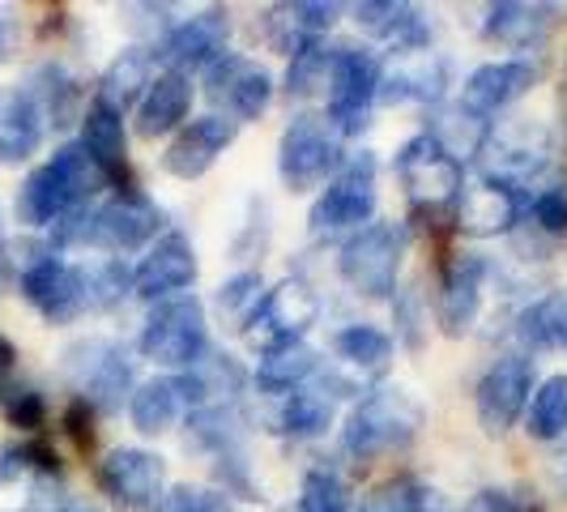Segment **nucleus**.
<instances>
[{
	"instance_id": "nucleus-51",
	"label": "nucleus",
	"mask_w": 567,
	"mask_h": 512,
	"mask_svg": "<svg viewBox=\"0 0 567 512\" xmlns=\"http://www.w3.org/2000/svg\"><path fill=\"white\" fill-rule=\"evenodd\" d=\"M564 487H567V457H564Z\"/></svg>"
},
{
	"instance_id": "nucleus-21",
	"label": "nucleus",
	"mask_w": 567,
	"mask_h": 512,
	"mask_svg": "<svg viewBox=\"0 0 567 512\" xmlns=\"http://www.w3.org/2000/svg\"><path fill=\"white\" fill-rule=\"evenodd\" d=\"M449 85V60L423 52H401L389 64H380V103H435Z\"/></svg>"
},
{
	"instance_id": "nucleus-2",
	"label": "nucleus",
	"mask_w": 567,
	"mask_h": 512,
	"mask_svg": "<svg viewBox=\"0 0 567 512\" xmlns=\"http://www.w3.org/2000/svg\"><path fill=\"white\" fill-rule=\"evenodd\" d=\"M423 427V406L410 389H371L368 398L354 401V410L346 414V427H341V449L359 461L380 453H393V449H405Z\"/></svg>"
},
{
	"instance_id": "nucleus-50",
	"label": "nucleus",
	"mask_w": 567,
	"mask_h": 512,
	"mask_svg": "<svg viewBox=\"0 0 567 512\" xmlns=\"http://www.w3.org/2000/svg\"><path fill=\"white\" fill-rule=\"evenodd\" d=\"M64 512H99V509H90V504H73V500H69V504H64Z\"/></svg>"
},
{
	"instance_id": "nucleus-6",
	"label": "nucleus",
	"mask_w": 567,
	"mask_h": 512,
	"mask_svg": "<svg viewBox=\"0 0 567 512\" xmlns=\"http://www.w3.org/2000/svg\"><path fill=\"white\" fill-rule=\"evenodd\" d=\"M346 154H341V137L329 129V120L320 115H295L282 129L278 142V175L290 193H308V188H324L341 171Z\"/></svg>"
},
{
	"instance_id": "nucleus-27",
	"label": "nucleus",
	"mask_w": 567,
	"mask_h": 512,
	"mask_svg": "<svg viewBox=\"0 0 567 512\" xmlns=\"http://www.w3.org/2000/svg\"><path fill=\"white\" fill-rule=\"evenodd\" d=\"M82 150L103 167V175L112 180V188L124 193V115L107 107L103 99H90V107L82 112Z\"/></svg>"
},
{
	"instance_id": "nucleus-26",
	"label": "nucleus",
	"mask_w": 567,
	"mask_h": 512,
	"mask_svg": "<svg viewBox=\"0 0 567 512\" xmlns=\"http://www.w3.org/2000/svg\"><path fill=\"white\" fill-rule=\"evenodd\" d=\"M43 112L34 107L22 85L0 90V163H27L30 154L43 145Z\"/></svg>"
},
{
	"instance_id": "nucleus-24",
	"label": "nucleus",
	"mask_w": 567,
	"mask_h": 512,
	"mask_svg": "<svg viewBox=\"0 0 567 512\" xmlns=\"http://www.w3.org/2000/svg\"><path fill=\"white\" fill-rule=\"evenodd\" d=\"M354 22H359V30H368L375 43H384L393 57L431 48V27H426L423 9H414V4L363 0V4H354Z\"/></svg>"
},
{
	"instance_id": "nucleus-12",
	"label": "nucleus",
	"mask_w": 567,
	"mask_h": 512,
	"mask_svg": "<svg viewBox=\"0 0 567 512\" xmlns=\"http://www.w3.org/2000/svg\"><path fill=\"white\" fill-rule=\"evenodd\" d=\"M99 487L120 512H154L167 495V465L150 449H112L99 461Z\"/></svg>"
},
{
	"instance_id": "nucleus-5",
	"label": "nucleus",
	"mask_w": 567,
	"mask_h": 512,
	"mask_svg": "<svg viewBox=\"0 0 567 512\" xmlns=\"http://www.w3.org/2000/svg\"><path fill=\"white\" fill-rule=\"evenodd\" d=\"M142 355L154 359L158 368L184 371L193 368L200 355L209 350V320H205V304L197 295H171L158 299L142 325Z\"/></svg>"
},
{
	"instance_id": "nucleus-47",
	"label": "nucleus",
	"mask_w": 567,
	"mask_h": 512,
	"mask_svg": "<svg viewBox=\"0 0 567 512\" xmlns=\"http://www.w3.org/2000/svg\"><path fill=\"white\" fill-rule=\"evenodd\" d=\"M423 290L419 286H405L398 295V325H401V338L405 346H419L423 341Z\"/></svg>"
},
{
	"instance_id": "nucleus-11",
	"label": "nucleus",
	"mask_w": 567,
	"mask_h": 512,
	"mask_svg": "<svg viewBox=\"0 0 567 512\" xmlns=\"http://www.w3.org/2000/svg\"><path fill=\"white\" fill-rule=\"evenodd\" d=\"M320 316V299L303 278H282L278 286L265 290L260 308L252 313V320L244 325V334L252 341L260 355L290 346V341H303V334L316 325Z\"/></svg>"
},
{
	"instance_id": "nucleus-22",
	"label": "nucleus",
	"mask_w": 567,
	"mask_h": 512,
	"mask_svg": "<svg viewBox=\"0 0 567 512\" xmlns=\"http://www.w3.org/2000/svg\"><path fill=\"white\" fill-rule=\"evenodd\" d=\"M179 401L197 414V410H214V406H235V398L244 393L248 385V371L239 368L235 355H218V350H205L193 368L175 371L171 376Z\"/></svg>"
},
{
	"instance_id": "nucleus-34",
	"label": "nucleus",
	"mask_w": 567,
	"mask_h": 512,
	"mask_svg": "<svg viewBox=\"0 0 567 512\" xmlns=\"http://www.w3.org/2000/svg\"><path fill=\"white\" fill-rule=\"evenodd\" d=\"M27 90L34 99V107L43 112V124H69L73 120V107H78V82L60 69V64H39L27 78Z\"/></svg>"
},
{
	"instance_id": "nucleus-42",
	"label": "nucleus",
	"mask_w": 567,
	"mask_h": 512,
	"mask_svg": "<svg viewBox=\"0 0 567 512\" xmlns=\"http://www.w3.org/2000/svg\"><path fill=\"white\" fill-rule=\"evenodd\" d=\"M299 512H350V487L338 470L316 465L299 487Z\"/></svg>"
},
{
	"instance_id": "nucleus-14",
	"label": "nucleus",
	"mask_w": 567,
	"mask_h": 512,
	"mask_svg": "<svg viewBox=\"0 0 567 512\" xmlns=\"http://www.w3.org/2000/svg\"><path fill=\"white\" fill-rule=\"evenodd\" d=\"M227 34L230 22L223 9H205L197 18L175 22L171 34L154 48V60H163L175 73H209L218 60L227 57Z\"/></svg>"
},
{
	"instance_id": "nucleus-28",
	"label": "nucleus",
	"mask_w": 567,
	"mask_h": 512,
	"mask_svg": "<svg viewBox=\"0 0 567 512\" xmlns=\"http://www.w3.org/2000/svg\"><path fill=\"white\" fill-rule=\"evenodd\" d=\"M333 410H338V393L329 389V380L324 385H303V389H295V393H286L278 398V414H274V431H282L290 440H316V436H324L329 427H333Z\"/></svg>"
},
{
	"instance_id": "nucleus-8",
	"label": "nucleus",
	"mask_w": 567,
	"mask_h": 512,
	"mask_svg": "<svg viewBox=\"0 0 567 512\" xmlns=\"http://www.w3.org/2000/svg\"><path fill=\"white\" fill-rule=\"evenodd\" d=\"M380 99V60L368 48L341 43L333 78L324 90V120L338 137H359L371 124V103Z\"/></svg>"
},
{
	"instance_id": "nucleus-17",
	"label": "nucleus",
	"mask_w": 567,
	"mask_h": 512,
	"mask_svg": "<svg viewBox=\"0 0 567 512\" xmlns=\"http://www.w3.org/2000/svg\"><path fill=\"white\" fill-rule=\"evenodd\" d=\"M205 85H209V99L218 107H227V115L235 124L239 120H260V112L274 99V78L256 60L235 57V52H227V57L205 73Z\"/></svg>"
},
{
	"instance_id": "nucleus-37",
	"label": "nucleus",
	"mask_w": 567,
	"mask_h": 512,
	"mask_svg": "<svg viewBox=\"0 0 567 512\" xmlns=\"http://www.w3.org/2000/svg\"><path fill=\"white\" fill-rule=\"evenodd\" d=\"M82 278H85V308L90 313H112V308H120L133 295V269L120 256H99V260L82 265Z\"/></svg>"
},
{
	"instance_id": "nucleus-33",
	"label": "nucleus",
	"mask_w": 567,
	"mask_h": 512,
	"mask_svg": "<svg viewBox=\"0 0 567 512\" xmlns=\"http://www.w3.org/2000/svg\"><path fill=\"white\" fill-rule=\"evenodd\" d=\"M179 410H184V401H179V389H175L171 376L145 380V385L133 389V398H128V419H133V427L142 436H163V431H171V423L179 419Z\"/></svg>"
},
{
	"instance_id": "nucleus-41",
	"label": "nucleus",
	"mask_w": 567,
	"mask_h": 512,
	"mask_svg": "<svg viewBox=\"0 0 567 512\" xmlns=\"http://www.w3.org/2000/svg\"><path fill=\"white\" fill-rule=\"evenodd\" d=\"M22 474H30V479H56L60 474L56 449L48 440H39V436H27L18 444H4L0 449V483L22 479Z\"/></svg>"
},
{
	"instance_id": "nucleus-39",
	"label": "nucleus",
	"mask_w": 567,
	"mask_h": 512,
	"mask_svg": "<svg viewBox=\"0 0 567 512\" xmlns=\"http://www.w3.org/2000/svg\"><path fill=\"white\" fill-rule=\"evenodd\" d=\"M529 436L564 440L567 436V376H546L529 398Z\"/></svg>"
},
{
	"instance_id": "nucleus-46",
	"label": "nucleus",
	"mask_w": 567,
	"mask_h": 512,
	"mask_svg": "<svg viewBox=\"0 0 567 512\" xmlns=\"http://www.w3.org/2000/svg\"><path fill=\"white\" fill-rule=\"evenodd\" d=\"M465 512H542L529 495H520V491H499V487H486V491H478L470 504H465Z\"/></svg>"
},
{
	"instance_id": "nucleus-49",
	"label": "nucleus",
	"mask_w": 567,
	"mask_h": 512,
	"mask_svg": "<svg viewBox=\"0 0 567 512\" xmlns=\"http://www.w3.org/2000/svg\"><path fill=\"white\" fill-rule=\"evenodd\" d=\"M64 431L73 436L78 449H90V440H94V410H90L85 401L73 398V406L64 410Z\"/></svg>"
},
{
	"instance_id": "nucleus-1",
	"label": "nucleus",
	"mask_w": 567,
	"mask_h": 512,
	"mask_svg": "<svg viewBox=\"0 0 567 512\" xmlns=\"http://www.w3.org/2000/svg\"><path fill=\"white\" fill-rule=\"evenodd\" d=\"M107 184L112 180L85 154L82 142H64L43 167H34L22 180V188H18V223H27L34 231H52L73 209H90Z\"/></svg>"
},
{
	"instance_id": "nucleus-30",
	"label": "nucleus",
	"mask_w": 567,
	"mask_h": 512,
	"mask_svg": "<svg viewBox=\"0 0 567 512\" xmlns=\"http://www.w3.org/2000/svg\"><path fill=\"white\" fill-rule=\"evenodd\" d=\"M316 376H320V355H316L308 341H290V346H278V350L260 355V363H256V389L265 398H286V393L303 389Z\"/></svg>"
},
{
	"instance_id": "nucleus-16",
	"label": "nucleus",
	"mask_w": 567,
	"mask_h": 512,
	"mask_svg": "<svg viewBox=\"0 0 567 512\" xmlns=\"http://www.w3.org/2000/svg\"><path fill=\"white\" fill-rule=\"evenodd\" d=\"M193 283H197V248L184 231H167L133 269V295H142L150 304L184 295Z\"/></svg>"
},
{
	"instance_id": "nucleus-13",
	"label": "nucleus",
	"mask_w": 567,
	"mask_h": 512,
	"mask_svg": "<svg viewBox=\"0 0 567 512\" xmlns=\"http://www.w3.org/2000/svg\"><path fill=\"white\" fill-rule=\"evenodd\" d=\"M529 398H534V359L529 355L495 359L478 380V423L486 436L512 431V423L529 410Z\"/></svg>"
},
{
	"instance_id": "nucleus-36",
	"label": "nucleus",
	"mask_w": 567,
	"mask_h": 512,
	"mask_svg": "<svg viewBox=\"0 0 567 512\" xmlns=\"http://www.w3.org/2000/svg\"><path fill=\"white\" fill-rule=\"evenodd\" d=\"M564 325H567V290H550L534 299L520 320H516V338L525 341L529 350H550L564 346Z\"/></svg>"
},
{
	"instance_id": "nucleus-40",
	"label": "nucleus",
	"mask_w": 567,
	"mask_h": 512,
	"mask_svg": "<svg viewBox=\"0 0 567 512\" xmlns=\"http://www.w3.org/2000/svg\"><path fill=\"white\" fill-rule=\"evenodd\" d=\"M333 60H338V48H324V39L295 52L290 57V69H286V94L290 99H312V94H324L329 90V78H333Z\"/></svg>"
},
{
	"instance_id": "nucleus-19",
	"label": "nucleus",
	"mask_w": 567,
	"mask_h": 512,
	"mask_svg": "<svg viewBox=\"0 0 567 512\" xmlns=\"http://www.w3.org/2000/svg\"><path fill=\"white\" fill-rule=\"evenodd\" d=\"M239 124L223 112H209L188 120L175 137H171L167 154H163V167L175 175V180H197L205 171L218 163V154H227V145L235 142Z\"/></svg>"
},
{
	"instance_id": "nucleus-53",
	"label": "nucleus",
	"mask_w": 567,
	"mask_h": 512,
	"mask_svg": "<svg viewBox=\"0 0 567 512\" xmlns=\"http://www.w3.org/2000/svg\"><path fill=\"white\" fill-rule=\"evenodd\" d=\"M564 346H567V325H564Z\"/></svg>"
},
{
	"instance_id": "nucleus-38",
	"label": "nucleus",
	"mask_w": 567,
	"mask_h": 512,
	"mask_svg": "<svg viewBox=\"0 0 567 512\" xmlns=\"http://www.w3.org/2000/svg\"><path fill=\"white\" fill-rule=\"evenodd\" d=\"M0 414L18 427V431L34 436L39 427L48 423V398L30 385L22 371L13 368V371H4V376H0Z\"/></svg>"
},
{
	"instance_id": "nucleus-23",
	"label": "nucleus",
	"mask_w": 567,
	"mask_h": 512,
	"mask_svg": "<svg viewBox=\"0 0 567 512\" xmlns=\"http://www.w3.org/2000/svg\"><path fill=\"white\" fill-rule=\"evenodd\" d=\"M265 39H269V48H278L286 57H295V52H303V48H312L320 43L333 22H338V4H324V0H286V4H274V9H265Z\"/></svg>"
},
{
	"instance_id": "nucleus-18",
	"label": "nucleus",
	"mask_w": 567,
	"mask_h": 512,
	"mask_svg": "<svg viewBox=\"0 0 567 512\" xmlns=\"http://www.w3.org/2000/svg\"><path fill=\"white\" fill-rule=\"evenodd\" d=\"M453 214H456V231H465L474 239H491V235H508L520 223L525 197H520V188L483 175V180H474V184L461 188Z\"/></svg>"
},
{
	"instance_id": "nucleus-15",
	"label": "nucleus",
	"mask_w": 567,
	"mask_h": 512,
	"mask_svg": "<svg viewBox=\"0 0 567 512\" xmlns=\"http://www.w3.org/2000/svg\"><path fill=\"white\" fill-rule=\"evenodd\" d=\"M491 274V260L483 253H461L444 269V283L435 295V320L449 338H465L483 313V286Z\"/></svg>"
},
{
	"instance_id": "nucleus-10",
	"label": "nucleus",
	"mask_w": 567,
	"mask_h": 512,
	"mask_svg": "<svg viewBox=\"0 0 567 512\" xmlns=\"http://www.w3.org/2000/svg\"><path fill=\"white\" fill-rule=\"evenodd\" d=\"M341 283L354 295L368 299H389L398 290L401 274V235L389 223H368L363 231H354L338 253Z\"/></svg>"
},
{
	"instance_id": "nucleus-29",
	"label": "nucleus",
	"mask_w": 567,
	"mask_h": 512,
	"mask_svg": "<svg viewBox=\"0 0 567 512\" xmlns=\"http://www.w3.org/2000/svg\"><path fill=\"white\" fill-rule=\"evenodd\" d=\"M154 52L150 48H124L120 57L103 69V78H99V90H94V99H103L107 107H115V112L124 115L128 107H137L145 99V90H150V82H154Z\"/></svg>"
},
{
	"instance_id": "nucleus-32",
	"label": "nucleus",
	"mask_w": 567,
	"mask_h": 512,
	"mask_svg": "<svg viewBox=\"0 0 567 512\" xmlns=\"http://www.w3.org/2000/svg\"><path fill=\"white\" fill-rule=\"evenodd\" d=\"M550 30V9L546 4H520V0H499L486 9L483 34L504 48H529Z\"/></svg>"
},
{
	"instance_id": "nucleus-9",
	"label": "nucleus",
	"mask_w": 567,
	"mask_h": 512,
	"mask_svg": "<svg viewBox=\"0 0 567 512\" xmlns=\"http://www.w3.org/2000/svg\"><path fill=\"white\" fill-rule=\"evenodd\" d=\"M371 214H375V154L359 150L346 154L341 171L320 188L308 223L316 235H338V231H363Z\"/></svg>"
},
{
	"instance_id": "nucleus-20",
	"label": "nucleus",
	"mask_w": 567,
	"mask_h": 512,
	"mask_svg": "<svg viewBox=\"0 0 567 512\" xmlns=\"http://www.w3.org/2000/svg\"><path fill=\"white\" fill-rule=\"evenodd\" d=\"M538 82V64L525 57H504L478 64L465 85H461V107L474 115H495L504 112L508 103H516L520 94H529V85Z\"/></svg>"
},
{
	"instance_id": "nucleus-25",
	"label": "nucleus",
	"mask_w": 567,
	"mask_h": 512,
	"mask_svg": "<svg viewBox=\"0 0 567 512\" xmlns=\"http://www.w3.org/2000/svg\"><path fill=\"white\" fill-rule=\"evenodd\" d=\"M188 112H193V78L175 73V69H158L145 99L137 103V133L163 137L171 129H184Z\"/></svg>"
},
{
	"instance_id": "nucleus-44",
	"label": "nucleus",
	"mask_w": 567,
	"mask_h": 512,
	"mask_svg": "<svg viewBox=\"0 0 567 512\" xmlns=\"http://www.w3.org/2000/svg\"><path fill=\"white\" fill-rule=\"evenodd\" d=\"M260 299H265V283H260V274H252V269H244V274H235V278H227V283L218 286V313L227 316V320H235L239 329L252 320Z\"/></svg>"
},
{
	"instance_id": "nucleus-48",
	"label": "nucleus",
	"mask_w": 567,
	"mask_h": 512,
	"mask_svg": "<svg viewBox=\"0 0 567 512\" xmlns=\"http://www.w3.org/2000/svg\"><path fill=\"white\" fill-rule=\"evenodd\" d=\"M154 512H209V491H197V487L188 483L171 487Z\"/></svg>"
},
{
	"instance_id": "nucleus-31",
	"label": "nucleus",
	"mask_w": 567,
	"mask_h": 512,
	"mask_svg": "<svg viewBox=\"0 0 567 512\" xmlns=\"http://www.w3.org/2000/svg\"><path fill=\"white\" fill-rule=\"evenodd\" d=\"M423 133H431L435 142L444 145V154H449V158H456V163H465V158L483 154L486 142H491V124H486L483 115L465 112L461 103L435 107V112H431V120H426Z\"/></svg>"
},
{
	"instance_id": "nucleus-54",
	"label": "nucleus",
	"mask_w": 567,
	"mask_h": 512,
	"mask_svg": "<svg viewBox=\"0 0 567 512\" xmlns=\"http://www.w3.org/2000/svg\"><path fill=\"white\" fill-rule=\"evenodd\" d=\"M18 512H34V509H30V504H27V509H18Z\"/></svg>"
},
{
	"instance_id": "nucleus-7",
	"label": "nucleus",
	"mask_w": 567,
	"mask_h": 512,
	"mask_svg": "<svg viewBox=\"0 0 567 512\" xmlns=\"http://www.w3.org/2000/svg\"><path fill=\"white\" fill-rule=\"evenodd\" d=\"M393 171H398L401 188L410 205L419 214H444V209H456V197L465 188L461 180V163L444 154V145L435 142L431 133H414L410 142L398 150L393 158Z\"/></svg>"
},
{
	"instance_id": "nucleus-52",
	"label": "nucleus",
	"mask_w": 567,
	"mask_h": 512,
	"mask_svg": "<svg viewBox=\"0 0 567 512\" xmlns=\"http://www.w3.org/2000/svg\"><path fill=\"white\" fill-rule=\"evenodd\" d=\"M0 52H4V30H0Z\"/></svg>"
},
{
	"instance_id": "nucleus-45",
	"label": "nucleus",
	"mask_w": 567,
	"mask_h": 512,
	"mask_svg": "<svg viewBox=\"0 0 567 512\" xmlns=\"http://www.w3.org/2000/svg\"><path fill=\"white\" fill-rule=\"evenodd\" d=\"M525 214H529L546 235H567V184L542 188L538 197L525 201Z\"/></svg>"
},
{
	"instance_id": "nucleus-3",
	"label": "nucleus",
	"mask_w": 567,
	"mask_h": 512,
	"mask_svg": "<svg viewBox=\"0 0 567 512\" xmlns=\"http://www.w3.org/2000/svg\"><path fill=\"white\" fill-rule=\"evenodd\" d=\"M13 269H18V290L27 295V304L52 325L78 320L85 308V278L82 265L64 260L52 244H18L13 248Z\"/></svg>"
},
{
	"instance_id": "nucleus-4",
	"label": "nucleus",
	"mask_w": 567,
	"mask_h": 512,
	"mask_svg": "<svg viewBox=\"0 0 567 512\" xmlns=\"http://www.w3.org/2000/svg\"><path fill=\"white\" fill-rule=\"evenodd\" d=\"M64 380L73 385L78 401H85L94 414L120 410L124 398H133V355L115 338H78L60 355Z\"/></svg>"
},
{
	"instance_id": "nucleus-43",
	"label": "nucleus",
	"mask_w": 567,
	"mask_h": 512,
	"mask_svg": "<svg viewBox=\"0 0 567 512\" xmlns=\"http://www.w3.org/2000/svg\"><path fill=\"white\" fill-rule=\"evenodd\" d=\"M350 512H426V487L419 479H389V483L371 487L359 500V509Z\"/></svg>"
},
{
	"instance_id": "nucleus-35",
	"label": "nucleus",
	"mask_w": 567,
	"mask_h": 512,
	"mask_svg": "<svg viewBox=\"0 0 567 512\" xmlns=\"http://www.w3.org/2000/svg\"><path fill=\"white\" fill-rule=\"evenodd\" d=\"M333 350H338V359L346 368L375 376V371L389 368V359H393V338L384 329H375V325H346L333 338Z\"/></svg>"
}]
</instances>
